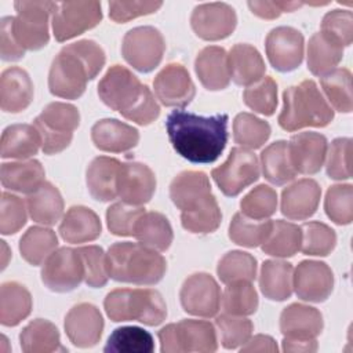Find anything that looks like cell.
I'll return each mask as SVG.
<instances>
[{"instance_id":"cell-1","label":"cell","mask_w":353,"mask_h":353,"mask_svg":"<svg viewBox=\"0 0 353 353\" xmlns=\"http://www.w3.org/2000/svg\"><path fill=\"white\" fill-rule=\"evenodd\" d=\"M226 113L199 116L185 110H172L165 130L174 150L190 163H214L228 143Z\"/></svg>"},{"instance_id":"cell-2","label":"cell","mask_w":353,"mask_h":353,"mask_svg":"<svg viewBox=\"0 0 353 353\" xmlns=\"http://www.w3.org/2000/svg\"><path fill=\"white\" fill-rule=\"evenodd\" d=\"M105 61V51L94 40H79L65 46L50 68V92L59 98L77 99L84 94L87 81L102 70Z\"/></svg>"},{"instance_id":"cell-3","label":"cell","mask_w":353,"mask_h":353,"mask_svg":"<svg viewBox=\"0 0 353 353\" xmlns=\"http://www.w3.org/2000/svg\"><path fill=\"white\" fill-rule=\"evenodd\" d=\"M170 197L181 210V223L188 232L212 233L221 225L222 212L204 172H179L170 185Z\"/></svg>"},{"instance_id":"cell-4","label":"cell","mask_w":353,"mask_h":353,"mask_svg":"<svg viewBox=\"0 0 353 353\" xmlns=\"http://www.w3.org/2000/svg\"><path fill=\"white\" fill-rule=\"evenodd\" d=\"M98 95L106 106L139 125L153 123L160 114V106L149 87L121 65L108 69L98 83Z\"/></svg>"},{"instance_id":"cell-5","label":"cell","mask_w":353,"mask_h":353,"mask_svg":"<svg viewBox=\"0 0 353 353\" xmlns=\"http://www.w3.org/2000/svg\"><path fill=\"white\" fill-rule=\"evenodd\" d=\"M109 276L121 283L138 285L157 284L167 270L165 259L141 243L120 241L108 250Z\"/></svg>"},{"instance_id":"cell-6","label":"cell","mask_w":353,"mask_h":353,"mask_svg":"<svg viewBox=\"0 0 353 353\" xmlns=\"http://www.w3.org/2000/svg\"><path fill=\"white\" fill-rule=\"evenodd\" d=\"M334 119V110L313 80H303L283 92L279 124L285 131L303 127H325Z\"/></svg>"},{"instance_id":"cell-7","label":"cell","mask_w":353,"mask_h":353,"mask_svg":"<svg viewBox=\"0 0 353 353\" xmlns=\"http://www.w3.org/2000/svg\"><path fill=\"white\" fill-rule=\"evenodd\" d=\"M103 307L112 321H139L159 325L167 317V305L161 294L152 288H117L110 291Z\"/></svg>"},{"instance_id":"cell-8","label":"cell","mask_w":353,"mask_h":353,"mask_svg":"<svg viewBox=\"0 0 353 353\" xmlns=\"http://www.w3.org/2000/svg\"><path fill=\"white\" fill-rule=\"evenodd\" d=\"M79 124V109L66 102L48 103L33 121L41 137V149L46 154H57L65 150L70 145Z\"/></svg>"},{"instance_id":"cell-9","label":"cell","mask_w":353,"mask_h":353,"mask_svg":"<svg viewBox=\"0 0 353 353\" xmlns=\"http://www.w3.org/2000/svg\"><path fill=\"white\" fill-rule=\"evenodd\" d=\"M17 17H12V33L18 44L26 51H36L50 41L48 18L54 14V1H15Z\"/></svg>"},{"instance_id":"cell-10","label":"cell","mask_w":353,"mask_h":353,"mask_svg":"<svg viewBox=\"0 0 353 353\" xmlns=\"http://www.w3.org/2000/svg\"><path fill=\"white\" fill-rule=\"evenodd\" d=\"M159 339L163 353H211L218 349L215 328L210 321L204 320L186 319L167 324L159 331Z\"/></svg>"},{"instance_id":"cell-11","label":"cell","mask_w":353,"mask_h":353,"mask_svg":"<svg viewBox=\"0 0 353 353\" xmlns=\"http://www.w3.org/2000/svg\"><path fill=\"white\" fill-rule=\"evenodd\" d=\"M165 41L159 29L153 26H137L128 30L123 39L121 54L124 59L142 73L152 72L163 59Z\"/></svg>"},{"instance_id":"cell-12","label":"cell","mask_w":353,"mask_h":353,"mask_svg":"<svg viewBox=\"0 0 353 353\" xmlns=\"http://www.w3.org/2000/svg\"><path fill=\"white\" fill-rule=\"evenodd\" d=\"M211 176L225 196L234 197L258 181V159L245 148H233L226 161L211 171Z\"/></svg>"},{"instance_id":"cell-13","label":"cell","mask_w":353,"mask_h":353,"mask_svg":"<svg viewBox=\"0 0 353 353\" xmlns=\"http://www.w3.org/2000/svg\"><path fill=\"white\" fill-rule=\"evenodd\" d=\"M102 19L99 1L57 3L52 14V32L57 41L70 40L95 28Z\"/></svg>"},{"instance_id":"cell-14","label":"cell","mask_w":353,"mask_h":353,"mask_svg":"<svg viewBox=\"0 0 353 353\" xmlns=\"http://www.w3.org/2000/svg\"><path fill=\"white\" fill-rule=\"evenodd\" d=\"M84 280V268L77 248L62 247L55 250L41 269L43 284L54 292L76 290Z\"/></svg>"},{"instance_id":"cell-15","label":"cell","mask_w":353,"mask_h":353,"mask_svg":"<svg viewBox=\"0 0 353 353\" xmlns=\"http://www.w3.org/2000/svg\"><path fill=\"white\" fill-rule=\"evenodd\" d=\"M179 298L183 310L199 317H214L221 306L219 285L208 273L189 276L182 284Z\"/></svg>"},{"instance_id":"cell-16","label":"cell","mask_w":353,"mask_h":353,"mask_svg":"<svg viewBox=\"0 0 353 353\" xmlns=\"http://www.w3.org/2000/svg\"><path fill=\"white\" fill-rule=\"evenodd\" d=\"M190 25L203 40L216 41L230 36L237 25V15L226 3H204L194 7Z\"/></svg>"},{"instance_id":"cell-17","label":"cell","mask_w":353,"mask_h":353,"mask_svg":"<svg viewBox=\"0 0 353 353\" xmlns=\"http://www.w3.org/2000/svg\"><path fill=\"white\" fill-rule=\"evenodd\" d=\"M305 40L302 33L291 26L272 29L265 41L270 65L279 72L295 70L303 59Z\"/></svg>"},{"instance_id":"cell-18","label":"cell","mask_w":353,"mask_h":353,"mask_svg":"<svg viewBox=\"0 0 353 353\" xmlns=\"http://www.w3.org/2000/svg\"><path fill=\"white\" fill-rule=\"evenodd\" d=\"M292 287L302 301L324 302L332 292L334 273L324 262L302 261L294 272Z\"/></svg>"},{"instance_id":"cell-19","label":"cell","mask_w":353,"mask_h":353,"mask_svg":"<svg viewBox=\"0 0 353 353\" xmlns=\"http://www.w3.org/2000/svg\"><path fill=\"white\" fill-rule=\"evenodd\" d=\"M154 94L164 106L183 108L192 102L196 87L181 63L165 65L153 80Z\"/></svg>"},{"instance_id":"cell-20","label":"cell","mask_w":353,"mask_h":353,"mask_svg":"<svg viewBox=\"0 0 353 353\" xmlns=\"http://www.w3.org/2000/svg\"><path fill=\"white\" fill-rule=\"evenodd\" d=\"M65 332L77 347L95 346L103 331V319L99 309L92 303H79L65 316Z\"/></svg>"},{"instance_id":"cell-21","label":"cell","mask_w":353,"mask_h":353,"mask_svg":"<svg viewBox=\"0 0 353 353\" xmlns=\"http://www.w3.org/2000/svg\"><path fill=\"white\" fill-rule=\"evenodd\" d=\"M156 190V176L154 172L142 163H123L117 194L121 201L132 205H143L150 201Z\"/></svg>"},{"instance_id":"cell-22","label":"cell","mask_w":353,"mask_h":353,"mask_svg":"<svg viewBox=\"0 0 353 353\" xmlns=\"http://www.w3.org/2000/svg\"><path fill=\"white\" fill-rule=\"evenodd\" d=\"M327 138L319 132L305 131L294 135L288 142L290 157L298 174L319 172L327 156Z\"/></svg>"},{"instance_id":"cell-23","label":"cell","mask_w":353,"mask_h":353,"mask_svg":"<svg viewBox=\"0 0 353 353\" xmlns=\"http://www.w3.org/2000/svg\"><path fill=\"white\" fill-rule=\"evenodd\" d=\"M320 196L321 189L314 179H299L283 190L281 214L294 221L307 219L316 212Z\"/></svg>"},{"instance_id":"cell-24","label":"cell","mask_w":353,"mask_h":353,"mask_svg":"<svg viewBox=\"0 0 353 353\" xmlns=\"http://www.w3.org/2000/svg\"><path fill=\"white\" fill-rule=\"evenodd\" d=\"M324 327L321 313L312 306L291 303L280 314V331L284 338L314 339Z\"/></svg>"},{"instance_id":"cell-25","label":"cell","mask_w":353,"mask_h":353,"mask_svg":"<svg viewBox=\"0 0 353 353\" xmlns=\"http://www.w3.org/2000/svg\"><path fill=\"white\" fill-rule=\"evenodd\" d=\"M91 139L99 150L121 153L137 146L139 132L132 125L117 119H102L92 125Z\"/></svg>"},{"instance_id":"cell-26","label":"cell","mask_w":353,"mask_h":353,"mask_svg":"<svg viewBox=\"0 0 353 353\" xmlns=\"http://www.w3.org/2000/svg\"><path fill=\"white\" fill-rule=\"evenodd\" d=\"M33 99V83L28 72L18 66H11L0 77V106L4 112L19 113L25 110Z\"/></svg>"},{"instance_id":"cell-27","label":"cell","mask_w":353,"mask_h":353,"mask_svg":"<svg viewBox=\"0 0 353 353\" xmlns=\"http://www.w3.org/2000/svg\"><path fill=\"white\" fill-rule=\"evenodd\" d=\"M194 70L203 87L210 91L223 90L230 83L228 52L222 47L208 46L203 48L196 57Z\"/></svg>"},{"instance_id":"cell-28","label":"cell","mask_w":353,"mask_h":353,"mask_svg":"<svg viewBox=\"0 0 353 353\" xmlns=\"http://www.w3.org/2000/svg\"><path fill=\"white\" fill-rule=\"evenodd\" d=\"M121 164L114 157L99 156L95 157L85 174L87 188L90 194L98 201H112L117 194V183L119 175L121 170Z\"/></svg>"},{"instance_id":"cell-29","label":"cell","mask_w":353,"mask_h":353,"mask_svg":"<svg viewBox=\"0 0 353 353\" xmlns=\"http://www.w3.org/2000/svg\"><path fill=\"white\" fill-rule=\"evenodd\" d=\"M228 59L230 79L237 85L250 87L258 83L265 76L266 66L262 55L251 44H234L228 54Z\"/></svg>"},{"instance_id":"cell-30","label":"cell","mask_w":353,"mask_h":353,"mask_svg":"<svg viewBox=\"0 0 353 353\" xmlns=\"http://www.w3.org/2000/svg\"><path fill=\"white\" fill-rule=\"evenodd\" d=\"M102 232L99 216L88 207L73 205L62 218L59 234L66 243L80 244L98 239Z\"/></svg>"},{"instance_id":"cell-31","label":"cell","mask_w":353,"mask_h":353,"mask_svg":"<svg viewBox=\"0 0 353 353\" xmlns=\"http://www.w3.org/2000/svg\"><path fill=\"white\" fill-rule=\"evenodd\" d=\"M44 168L37 160L14 161L1 164L0 176L6 189L30 194L39 189L44 181Z\"/></svg>"},{"instance_id":"cell-32","label":"cell","mask_w":353,"mask_h":353,"mask_svg":"<svg viewBox=\"0 0 353 353\" xmlns=\"http://www.w3.org/2000/svg\"><path fill=\"white\" fill-rule=\"evenodd\" d=\"M41 146V137L34 125L12 124L1 135L3 159H29L37 154Z\"/></svg>"},{"instance_id":"cell-33","label":"cell","mask_w":353,"mask_h":353,"mask_svg":"<svg viewBox=\"0 0 353 353\" xmlns=\"http://www.w3.org/2000/svg\"><path fill=\"white\" fill-rule=\"evenodd\" d=\"M294 268L284 261H265L259 274V288L270 301H285L292 294Z\"/></svg>"},{"instance_id":"cell-34","label":"cell","mask_w":353,"mask_h":353,"mask_svg":"<svg viewBox=\"0 0 353 353\" xmlns=\"http://www.w3.org/2000/svg\"><path fill=\"white\" fill-rule=\"evenodd\" d=\"M30 218L43 225H55L63 214V199L59 190L50 182H44L26 200Z\"/></svg>"},{"instance_id":"cell-35","label":"cell","mask_w":353,"mask_h":353,"mask_svg":"<svg viewBox=\"0 0 353 353\" xmlns=\"http://www.w3.org/2000/svg\"><path fill=\"white\" fill-rule=\"evenodd\" d=\"M342 57L343 47L323 32H317L309 39L307 68L314 76L323 77L336 69Z\"/></svg>"},{"instance_id":"cell-36","label":"cell","mask_w":353,"mask_h":353,"mask_svg":"<svg viewBox=\"0 0 353 353\" xmlns=\"http://www.w3.org/2000/svg\"><path fill=\"white\" fill-rule=\"evenodd\" d=\"M30 312V292L17 281L3 283L0 288V323L6 327L18 325Z\"/></svg>"},{"instance_id":"cell-37","label":"cell","mask_w":353,"mask_h":353,"mask_svg":"<svg viewBox=\"0 0 353 353\" xmlns=\"http://www.w3.org/2000/svg\"><path fill=\"white\" fill-rule=\"evenodd\" d=\"M263 176L273 185H284L296 176V171L290 157L288 142L276 141L261 153Z\"/></svg>"},{"instance_id":"cell-38","label":"cell","mask_w":353,"mask_h":353,"mask_svg":"<svg viewBox=\"0 0 353 353\" xmlns=\"http://www.w3.org/2000/svg\"><path fill=\"white\" fill-rule=\"evenodd\" d=\"M134 237L146 247L156 251H165L172 243L174 233L168 219L163 214L145 211L135 225Z\"/></svg>"},{"instance_id":"cell-39","label":"cell","mask_w":353,"mask_h":353,"mask_svg":"<svg viewBox=\"0 0 353 353\" xmlns=\"http://www.w3.org/2000/svg\"><path fill=\"white\" fill-rule=\"evenodd\" d=\"M21 347L25 353H50L65 350L61 346L59 331L48 320L36 319L30 321L19 335Z\"/></svg>"},{"instance_id":"cell-40","label":"cell","mask_w":353,"mask_h":353,"mask_svg":"<svg viewBox=\"0 0 353 353\" xmlns=\"http://www.w3.org/2000/svg\"><path fill=\"white\" fill-rule=\"evenodd\" d=\"M301 226L287 221H273L268 239L261 244L262 251L277 258L295 255L301 248Z\"/></svg>"},{"instance_id":"cell-41","label":"cell","mask_w":353,"mask_h":353,"mask_svg":"<svg viewBox=\"0 0 353 353\" xmlns=\"http://www.w3.org/2000/svg\"><path fill=\"white\" fill-rule=\"evenodd\" d=\"M58 239L52 229L32 226L19 240L21 256L30 265L39 266L57 250Z\"/></svg>"},{"instance_id":"cell-42","label":"cell","mask_w":353,"mask_h":353,"mask_svg":"<svg viewBox=\"0 0 353 353\" xmlns=\"http://www.w3.org/2000/svg\"><path fill=\"white\" fill-rule=\"evenodd\" d=\"M153 350L154 341L152 334L135 325L116 328L103 347L106 353H150Z\"/></svg>"},{"instance_id":"cell-43","label":"cell","mask_w":353,"mask_h":353,"mask_svg":"<svg viewBox=\"0 0 353 353\" xmlns=\"http://www.w3.org/2000/svg\"><path fill=\"white\" fill-rule=\"evenodd\" d=\"M321 88L332 108L341 113H350L353 109L352 73L346 68H338L324 74L320 80Z\"/></svg>"},{"instance_id":"cell-44","label":"cell","mask_w":353,"mask_h":353,"mask_svg":"<svg viewBox=\"0 0 353 353\" xmlns=\"http://www.w3.org/2000/svg\"><path fill=\"white\" fill-rule=\"evenodd\" d=\"M273 221L252 219L243 212L234 214L229 225V239L239 245L254 248L261 245L269 236Z\"/></svg>"},{"instance_id":"cell-45","label":"cell","mask_w":353,"mask_h":353,"mask_svg":"<svg viewBox=\"0 0 353 353\" xmlns=\"http://www.w3.org/2000/svg\"><path fill=\"white\" fill-rule=\"evenodd\" d=\"M221 302L228 314L250 316L258 309V294L251 281L237 280L226 284Z\"/></svg>"},{"instance_id":"cell-46","label":"cell","mask_w":353,"mask_h":353,"mask_svg":"<svg viewBox=\"0 0 353 353\" xmlns=\"http://www.w3.org/2000/svg\"><path fill=\"white\" fill-rule=\"evenodd\" d=\"M270 132L269 123L251 113H239L233 120V139L243 148H261L269 139Z\"/></svg>"},{"instance_id":"cell-47","label":"cell","mask_w":353,"mask_h":353,"mask_svg":"<svg viewBox=\"0 0 353 353\" xmlns=\"http://www.w3.org/2000/svg\"><path fill=\"white\" fill-rule=\"evenodd\" d=\"M216 273L225 284L237 280L252 281L256 276V259L248 252L230 251L221 258Z\"/></svg>"},{"instance_id":"cell-48","label":"cell","mask_w":353,"mask_h":353,"mask_svg":"<svg viewBox=\"0 0 353 353\" xmlns=\"http://www.w3.org/2000/svg\"><path fill=\"white\" fill-rule=\"evenodd\" d=\"M301 251L306 255L325 256L336 244L335 232L323 222H306L301 226Z\"/></svg>"},{"instance_id":"cell-49","label":"cell","mask_w":353,"mask_h":353,"mask_svg":"<svg viewBox=\"0 0 353 353\" xmlns=\"http://www.w3.org/2000/svg\"><path fill=\"white\" fill-rule=\"evenodd\" d=\"M324 210L336 225H349L353 221V186L350 183L332 185L325 194Z\"/></svg>"},{"instance_id":"cell-50","label":"cell","mask_w":353,"mask_h":353,"mask_svg":"<svg viewBox=\"0 0 353 353\" xmlns=\"http://www.w3.org/2000/svg\"><path fill=\"white\" fill-rule=\"evenodd\" d=\"M244 103L256 113L272 116L277 106V84L270 76H263L258 83L243 92Z\"/></svg>"},{"instance_id":"cell-51","label":"cell","mask_w":353,"mask_h":353,"mask_svg":"<svg viewBox=\"0 0 353 353\" xmlns=\"http://www.w3.org/2000/svg\"><path fill=\"white\" fill-rule=\"evenodd\" d=\"M215 324L218 327L221 342L225 349H236L243 346L252 335L254 324L244 316L221 314L216 317Z\"/></svg>"},{"instance_id":"cell-52","label":"cell","mask_w":353,"mask_h":353,"mask_svg":"<svg viewBox=\"0 0 353 353\" xmlns=\"http://www.w3.org/2000/svg\"><path fill=\"white\" fill-rule=\"evenodd\" d=\"M241 212L252 219H266L277 210V193L268 185H258L240 201Z\"/></svg>"},{"instance_id":"cell-53","label":"cell","mask_w":353,"mask_h":353,"mask_svg":"<svg viewBox=\"0 0 353 353\" xmlns=\"http://www.w3.org/2000/svg\"><path fill=\"white\" fill-rule=\"evenodd\" d=\"M84 268V281L92 288L103 287L109 280L108 256L98 245H85L77 248Z\"/></svg>"},{"instance_id":"cell-54","label":"cell","mask_w":353,"mask_h":353,"mask_svg":"<svg viewBox=\"0 0 353 353\" xmlns=\"http://www.w3.org/2000/svg\"><path fill=\"white\" fill-rule=\"evenodd\" d=\"M145 212L142 205H132L124 201L112 204L106 211V223L114 236H134L135 225Z\"/></svg>"},{"instance_id":"cell-55","label":"cell","mask_w":353,"mask_h":353,"mask_svg":"<svg viewBox=\"0 0 353 353\" xmlns=\"http://www.w3.org/2000/svg\"><path fill=\"white\" fill-rule=\"evenodd\" d=\"M26 223V207L21 197L3 192L0 207L1 234H14Z\"/></svg>"},{"instance_id":"cell-56","label":"cell","mask_w":353,"mask_h":353,"mask_svg":"<svg viewBox=\"0 0 353 353\" xmlns=\"http://www.w3.org/2000/svg\"><path fill=\"white\" fill-rule=\"evenodd\" d=\"M324 34L339 43L342 47L350 46L353 40V14L347 10H332L321 21Z\"/></svg>"},{"instance_id":"cell-57","label":"cell","mask_w":353,"mask_h":353,"mask_svg":"<svg viewBox=\"0 0 353 353\" xmlns=\"http://www.w3.org/2000/svg\"><path fill=\"white\" fill-rule=\"evenodd\" d=\"M352 139L336 138L331 142L327 159V175L331 179H349L352 176L350 168Z\"/></svg>"},{"instance_id":"cell-58","label":"cell","mask_w":353,"mask_h":353,"mask_svg":"<svg viewBox=\"0 0 353 353\" xmlns=\"http://www.w3.org/2000/svg\"><path fill=\"white\" fill-rule=\"evenodd\" d=\"M163 6V1H110L109 17L114 22L124 23L137 17L156 12Z\"/></svg>"},{"instance_id":"cell-59","label":"cell","mask_w":353,"mask_h":353,"mask_svg":"<svg viewBox=\"0 0 353 353\" xmlns=\"http://www.w3.org/2000/svg\"><path fill=\"white\" fill-rule=\"evenodd\" d=\"M0 55L3 61H18L25 55L12 33V17H4L0 23Z\"/></svg>"},{"instance_id":"cell-60","label":"cell","mask_w":353,"mask_h":353,"mask_svg":"<svg viewBox=\"0 0 353 353\" xmlns=\"http://www.w3.org/2000/svg\"><path fill=\"white\" fill-rule=\"evenodd\" d=\"M302 4L298 1H248L252 14L263 19H274L283 12H291L299 8Z\"/></svg>"},{"instance_id":"cell-61","label":"cell","mask_w":353,"mask_h":353,"mask_svg":"<svg viewBox=\"0 0 353 353\" xmlns=\"http://www.w3.org/2000/svg\"><path fill=\"white\" fill-rule=\"evenodd\" d=\"M241 352H270L276 353L277 352V345L274 339L269 335L258 334L254 338H250L240 349Z\"/></svg>"},{"instance_id":"cell-62","label":"cell","mask_w":353,"mask_h":353,"mask_svg":"<svg viewBox=\"0 0 353 353\" xmlns=\"http://www.w3.org/2000/svg\"><path fill=\"white\" fill-rule=\"evenodd\" d=\"M283 350L284 352H316L317 341L314 339H283Z\"/></svg>"}]
</instances>
